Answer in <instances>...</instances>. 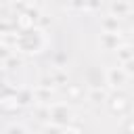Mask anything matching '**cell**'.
<instances>
[{"mask_svg":"<svg viewBox=\"0 0 134 134\" xmlns=\"http://www.w3.org/2000/svg\"><path fill=\"white\" fill-rule=\"evenodd\" d=\"M124 134H134V117H130L124 126Z\"/></svg>","mask_w":134,"mask_h":134,"instance_id":"obj_9","label":"cell"},{"mask_svg":"<svg viewBox=\"0 0 134 134\" xmlns=\"http://www.w3.org/2000/svg\"><path fill=\"white\" fill-rule=\"evenodd\" d=\"M63 134H86V132H84L82 126H77V124H69V126L63 130Z\"/></svg>","mask_w":134,"mask_h":134,"instance_id":"obj_6","label":"cell"},{"mask_svg":"<svg viewBox=\"0 0 134 134\" xmlns=\"http://www.w3.org/2000/svg\"><path fill=\"white\" fill-rule=\"evenodd\" d=\"M105 27H111V29H113V27H117V21H115V19H107V21H105Z\"/></svg>","mask_w":134,"mask_h":134,"instance_id":"obj_13","label":"cell"},{"mask_svg":"<svg viewBox=\"0 0 134 134\" xmlns=\"http://www.w3.org/2000/svg\"><path fill=\"white\" fill-rule=\"evenodd\" d=\"M44 134H63V130H59V128H46Z\"/></svg>","mask_w":134,"mask_h":134,"instance_id":"obj_12","label":"cell"},{"mask_svg":"<svg viewBox=\"0 0 134 134\" xmlns=\"http://www.w3.org/2000/svg\"><path fill=\"white\" fill-rule=\"evenodd\" d=\"M103 44L111 48L113 44H117V36H115V34H109V36H105V38H103Z\"/></svg>","mask_w":134,"mask_h":134,"instance_id":"obj_8","label":"cell"},{"mask_svg":"<svg viewBox=\"0 0 134 134\" xmlns=\"http://www.w3.org/2000/svg\"><path fill=\"white\" fill-rule=\"evenodd\" d=\"M8 134H25V132H23V128H10Z\"/></svg>","mask_w":134,"mask_h":134,"instance_id":"obj_15","label":"cell"},{"mask_svg":"<svg viewBox=\"0 0 134 134\" xmlns=\"http://www.w3.org/2000/svg\"><path fill=\"white\" fill-rule=\"evenodd\" d=\"M90 98H92V103H103V98H105V90L94 88V90L90 92Z\"/></svg>","mask_w":134,"mask_h":134,"instance_id":"obj_7","label":"cell"},{"mask_svg":"<svg viewBox=\"0 0 134 134\" xmlns=\"http://www.w3.org/2000/svg\"><path fill=\"white\" fill-rule=\"evenodd\" d=\"M65 92H67L69 100H80V98H82V94H84V90H82V86H80V84H67Z\"/></svg>","mask_w":134,"mask_h":134,"instance_id":"obj_3","label":"cell"},{"mask_svg":"<svg viewBox=\"0 0 134 134\" xmlns=\"http://www.w3.org/2000/svg\"><path fill=\"white\" fill-rule=\"evenodd\" d=\"M132 54H134V50H132V48H121V52H119V57H121L126 63L130 61V57H132Z\"/></svg>","mask_w":134,"mask_h":134,"instance_id":"obj_10","label":"cell"},{"mask_svg":"<svg viewBox=\"0 0 134 134\" xmlns=\"http://www.w3.org/2000/svg\"><path fill=\"white\" fill-rule=\"evenodd\" d=\"M126 8H128L126 4H113V10H119V13H121V10H126Z\"/></svg>","mask_w":134,"mask_h":134,"instance_id":"obj_16","label":"cell"},{"mask_svg":"<svg viewBox=\"0 0 134 134\" xmlns=\"http://www.w3.org/2000/svg\"><path fill=\"white\" fill-rule=\"evenodd\" d=\"M109 109H111V113H115V115H126V113H130V109H132V100H130L128 94L115 92V94L109 98Z\"/></svg>","mask_w":134,"mask_h":134,"instance_id":"obj_1","label":"cell"},{"mask_svg":"<svg viewBox=\"0 0 134 134\" xmlns=\"http://www.w3.org/2000/svg\"><path fill=\"white\" fill-rule=\"evenodd\" d=\"M34 21H36V13H21V15H17V27L34 25Z\"/></svg>","mask_w":134,"mask_h":134,"instance_id":"obj_4","label":"cell"},{"mask_svg":"<svg viewBox=\"0 0 134 134\" xmlns=\"http://www.w3.org/2000/svg\"><path fill=\"white\" fill-rule=\"evenodd\" d=\"M50 117H52V121L59 124V126H69V121H71V111H69L65 105H54V107L50 109Z\"/></svg>","mask_w":134,"mask_h":134,"instance_id":"obj_2","label":"cell"},{"mask_svg":"<svg viewBox=\"0 0 134 134\" xmlns=\"http://www.w3.org/2000/svg\"><path fill=\"white\" fill-rule=\"evenodd\" d=\"M126 71L128 73H134V61H128L126 63Z\"/></svg>","mask_w":134,"mask_h":134,"instance_id":"obj_14","label":"cell"},{"mask_svg":"<svg viewBox=\"0 0 134 134\" xmlns=\"http://www.w3.org/2000/svg\"><path fill=\"white\" fill-rule=\"evenodd\" d=\"M29 96H31L29 92H21L17 98H19V103H21V105H27V103H29Z\"/></svg>","mask_w":134,"mask_h":134,"instance_id":"obj_11","label":"cell"},{"mask_svg":"<svg viewBox=\"0 0 134 134\" xmlns=\"http://www.w3.org/2000/svg\"><path fill=\"white\" fill-rule=\"evenodd\" d=\"M107 77H109V84H111V86H121L124 80H126V73H124V71H117V69H111Z\"/></svg>","mask_w":134,"mask_h":134,"instance_id":"obj_5","label":"cell"}]
</instances>
